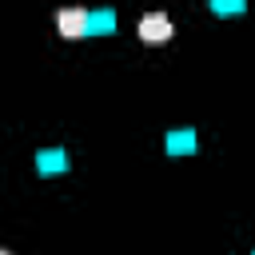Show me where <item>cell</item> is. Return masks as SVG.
<instances>
[{"mask_svg":"<svg viewBox=\"0 0 255 255\" xmlns=\"http://www.w3.org/2000/svg\"><path fill=\"white\" fill-rule=\"evenodd\" d=\"M139 40H143V44H167V40H171V20H167L163 12H147V16L139 20Z\"/></svg>","mask_w":255,"mask_h":255,"instance_id":"cell-2","label":"cell"},{"mask_svg":"<svg viewBox=\"0 0 255 255\" xmlns=\"http://www.w3.org/2000/svg\"><path fill=\"white\" fill-rule=\"evenodd\" d=\"M167 151H171V155L195 151V131H191V128H179V131H171V135H167Z\"/></svg>","mask_w":255,"mask_h":255,"instance_id":"cell-4","label":"cell"},{"mask_svg":"<svg viewBox=\"0 0 255 255\" xmlns=\"http://www.w3.org/2000/svg\"><path fill=\"white\" fill-rule=\"evenodd\" d=\"M247 0H211V12L215 16H231V12H243Z\"/></svg>","mask_w":255,"mask_h":255,"instance_id":"cell-6","label":"cell"},{"mask_svg":"<svg viewBox=\"0 0 255 255\" xmlns=\"http://www.w3.org/2000/svg\"><path fill=\"white\" fill-rule=\"evenodd\" d=\"M0 255H8V251H4V247H0Z\"/></svg>","mask_w":255,"mask_h":255,"instance_id":"cell-7","label":"cell"},{"mask_svg":"<svg viewBox=\"0 0 255 255\" xmlns=\"http://www.w3.org/2000/svg\"><path fill=\"white\" fill-rule=\"evenodd\" d=\"M88 8H60L56 12V28H60V36L64 40H80V36H88Z\"/></svg>","mask_w":255,"mask_h":255,"instance_id":"cell-1","label":"cell"},{"mask_svg":"<svg viewBox=\"0 0 255 255\" xmlns=\"http://www.w3.org/2000/svg\"><path fill=\"white\" fill-rule=\"evenodd\" d=\"M36 167H40L44 175L68 171V151H64V147H44V151H36Z\"/></svg>","mask_w":255,"mask_h":255,"instance_id":"cell-3","label":"cell"},{"mask_svg":"<svg viewBox=\"0 0 255 255\" xmlns=\"http://www.w3.org/2000/svg\"><path fill=\"white\" fill-rule=\"evenodd\" d=\"M112 28H116V12L112 8H100V12L88 16V32H112Z\"/></svg>","mask_w":255,"mask_h":255,"instance_id":"cell-5","label":"cell"}]
</instances>
